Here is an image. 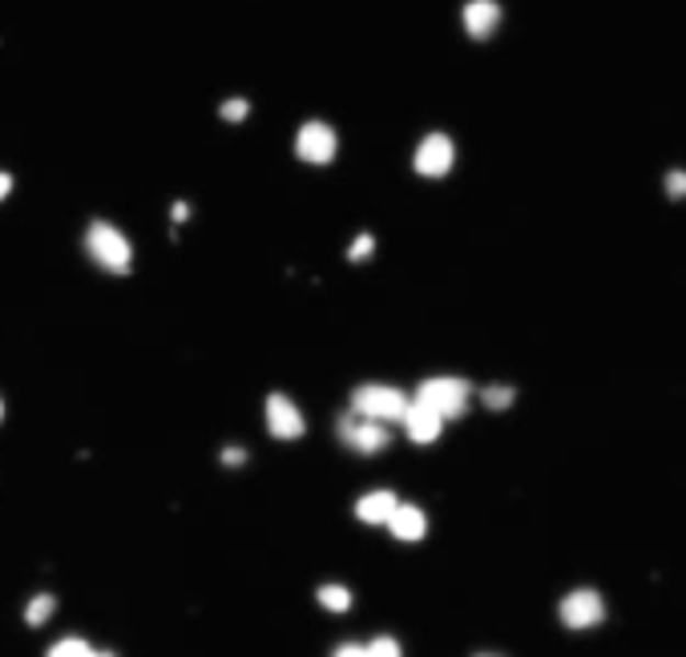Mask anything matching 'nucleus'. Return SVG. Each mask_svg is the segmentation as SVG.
Masks as SVG:
<instances>
[{
    "label": "nucleus",
    "mask_w": 686,
    "mask_h": 657,
    "mask_svg": "<svg viewBox=\"0 0 686 657\" xmlns=\"http://www.w3.org/2000/svg\"><path fill=\"white\" fill-rule=\"evenodd\" d=\"M81 250L86 259L98 267V271L113 274V279H125L134 274V242L125 235L122 226H113L110 218H89L86 235H81Z\"/></svg>",
    "instance_id": "obj_1"
},
{
    "label": "nucleus",
    "mask_w": 686,
    "mask_h": 657,
    "mask_svg": "<svg viewBox=\"0 0 686 657\" xmlns=\"http://www.w3.org/2000/svg\"><path fill=\"white\" fill-rule=\"evenodd\" d=\"M416 404H425L440 416V420H461L469 416V404H473V384L461 380V375H428L416 384Z\"/></svg>",
    "instance_id": "obj_2"
},
{
    "label": "nucleus",
    "mask_w": 686,
    "mask_h": 657,
    "mask_svg": "<svg viewBox=\"0 0 686 657\" xmlns=\"http://www.w3.org/2000/svg\"><path fill=\"white\" fill-rule=\"evenodd\" d=\"M558 621H562L565 633H594L610 621V605H606L601 589L577 585V589H570V593L558 601Z\"/></svg>",
    "instance_id": "obj_3"
},
{
    "label": "nucleus",
    "mask_w": 686,
    "mask_h": 657,
    "mask_svg": "<svg viewBox=\"0 0 686 657\" xmlns=\"http://www.w3.org/2000/svg\"><path fill=\"white\" fill-rule=\"evenodd\" d=\"M336 435L351 456H363V460L384 456L387 448H392V423L372 420V416H356L351 408L336 420Z\"/></svg>",
    "instance_id": "obj_4"
},
{
    "label": "nucleus",
    "mask_w": 686,
    "mask_h": 657,
    "mask_svg": "<svg viewBox=\"0 0 686 657\" xmlns=\"http://www.w3.org/2000/svg\"><path fill=\"white\" fill-rule=\"evenodd\" d=\"M408 404H412V396L396 384H360V387H351V399H348V408L356 411V416H372V420H384V423H400V416H404Z\"/></svg>",
    "instance_id": "obj_5"
},
{
    "label": "nucleus",
    "mask_w": 686,
    "mask_h": 657,
    "mask_svg": "<svg viewBox=\"0 0 686 657\" xmlns=\"http://www.w3.org/2000/svg\"><path fill=\"white\" fill-rule=\"evenodd\" d=\"M457 170V141L445 129H432L412 149V174L425 182H445Z\"/></svg>",
    "instance_id": "obj_6"
},
{
    "label": "nucleus",
    "mask_w": 686,
    "mask_h": 657,
    "mask_svg": "<svg viewBox=\"0 0 686 657\" xmlns=\"http://www.w3.org/2000/svg\"><path fill=\"white\" fill-rule=\"evenodd\" d=\"M291 154L303 161V166H331L339 158V129L324 117H307V122L295 129V141H291Z\"/></svg>",
    "instance_id": "obj_7"
},
{
    "label": "nucleus",
    "mask_w": 686,
    "mask_h": 657,
    "mask_svg": "<svg viewBox=\"0 0 686 657\" xmlns=\"http://www.w3.org/2000/svg\"><path fill=\"white\" fill-rule=\"evenodd\" d=\"M262 428L279 444H300L303 435H307V416H303V408L288 392H271V396L262 399Z\"/></svg>",
    "instance_id": "obj_8"
},
{
    "label": "nucleus",
    "mask_w": 686,
    "mask_h": 657,
    "mask_svg": "<svg viewBox=\"0 0 686 657\" xmlns=\"http://www.w3.org/2000/svg\"><path fill=\"white\" fill-rule=\"evenodd\" d=\"M505 25V4L501 0H464L461 4V29L469 41H493Z\"/></svg>",
    "instance_id": "obj_9"
},
{
    "label": "nucleus",
    "mask_w": 686,
    "mask_h": 657,
    "mask_svg": "<svg viewBox=\"0 0 686 657\" xmlns=\"http://www.w3.org/2000/svg\"><path fill=\"white\" fill-rule=\"evenodd\" d=\"M384 529L392 533V541L400 545H420L428 536V512L425 505H412V500H396L392 517L384 521Z\"/></svg>",
    "instance_id": "obj_10"
},
{
    "label": "nucleus",
    "mask_w": 686,
    "mask_h": 657,
    "mask_svg": "<svg viewBox=\"0 0 686 657\" xmlns=\"http://www.w3.org/2000/svg\"><path fill=\"white\" fill-rule=\"evenodd\" d=\"M400 428H404V435H408V444H416V448H432V444H440V435H445V420H440L432 408L416 404V399L404 408Z\"/></svg>",
    "instance_id": "obj_11"
},
{
    "label": "nucleus",
    "mask_w": 686,
    "mask_h": 657,
    "mask_svg": "<svg viewBox=\"0 0 686 657\" xmlns=\"http://www.w3.org/2000/svg\"><path fill=\"white\" fill-rule=\"evenodd\" d=\"M396 492L392 488H372V492H363L360 500H356V521L360 524H372V529H380V524L392 517V509H396Z\"/></svg>",
    "instance_id": "obj_12"
},
{
    "label": "nucleus",
    "mask_w": 686,
    "mask_h": 657,
    "mask_svg": "<svg viewBox=\"0 0 686 657\" xmlns=\"http://www.w3.org/2000/svg\"><path fill=\"white\" fill-rule=\"evenodd\" d=\"M315 605L324 609V613H331V618H344V613H351V605H356V593H351L348 585L324 581L315 589Z\"/></svg>",
    "instance_id": "obj_13"
},
{
    "label": "nucleus",
    "mask_w": 686,
    "mask_h": 657,
    "mask_svg": "<svg viewBox=\"0 0 686 657\" xmlns=\"http://www.w3.org/2000/svg\"><path fill=\"white\" fill-rule=\"evenodd\" d=\"M57 613V593H33L25 601V625L29 630H45Z\"/></svg>",
    "instance_id": "obj_14"
},
{
    "label": "nucleus",
    "mask_w": 686,
    "mask_h": 657,
    "mask_svg": "<svg viewBox=\"0 0 686 657\" xmlns=\"http://www.w3.org/2000/svg\"><path fill=\"white\" fill-rule=\"evenodd\" d=\"M481 404H485V411H509L513 404H517V387H513V384L481 387Z\"/></svg>",
    "instance_id": "obj_15"
},
{
    "label": "nucleus",
    "mask_w": 686,
    "mask_h": 657,
    "mask_svg": "<svg viewBox=\"0 0 686 657\" xmlns=\"http://www.w3.org/2000/svg\"><path fill=\"white\" fill-rule=\"evenodd\" d=\"M98 649L86 642V637H77V633H65L61 642L49 645V657H93Z\"/></svg>",
    "instance_id": "obj_16"
},
{
    "label": "nucleus",
    "mask_w": 686,
    "mask_h": 657,
    "mask_svg": "<svg viewBox=\"0 0 686 657\" xmlns=\"http://www.w3.org/2000/svg\"><path fill=\"white\" fill-rule=\"evenodd\" d=\"M247 117H250V98H226V101H218V122L243 125Z\"/></svg>",
    "instance_id": "obj_17"
},
{
    "label": "nucleus",
    "mask_w": 686,
    "mask_h": 657,
    "mask_svg": "<svg viewBox=\"0 0 686 657\" xmlns=\"http://www.w3.org/2000/svg\"><path fill=\"white\" fill-rule=\"evenodd\" d=\"M363 654L368 657H400L404 654V645H400L392 633H380V637H372V642H363Z\"/></svg>",
    "instance_id": "obj_18"
},
{
    "label": "nucleus",
    "mask_w": 686,
    "mask_h": 657,
    "mask_svg": "<svg viewBox=\"0 0 686 657\" xmlns=\"http://www.w3.org/2000/svg\"><path fill=\"white\" fill-rule=\"evenodd\" d=\"M218 464H223V468H230V472L247 468V464H250L247 444H223V448H218Z\"/></svg>",
    "instance_id": "obj_19"
},
{
    "label": "nucleus",
    "mask_w": 686,
    "mask_h": 657,
    "mask_svg": "<svg viewBox=\"0 0 686 657\" xmlns=\"http://www.w3.org/2000/svg\"><path fill=\"white\" fill-rule=\"evenodd\" d=\"M662 194H666V202H686V170H666L662 174Z\"/></svg>",
    "instance_id": "obj_20"
},
{
    "label": "nucleus",
    "mask_w": 686,
    "mask_h": 657,
    "mask_svg": "<svg viewBox=\"0 0 686 657\" xmlns=\"http://www.w3.org/2000/svg\"><path fill=\"white\" fill-rule=\"evenodd\" d=\"M372 254H375V235H368V230L348 242V262H368Z\"/></svg>",
    "instance_id": "obj_21"
},
{
    "label": "nucleus",
    "mask_w": 686,
    "mask_h": 657,
    "mask_svg": "<svg viewBox=\"0 0 686 657\" xmlns=\"http://www.w3.org/2000/svg\"><path fill=\"white\" fill-rule=\"evenodd\" d=\"M170 223H175V226H187L190 223V202H175V206H170Z\"/></svg>",
    "instance_id": "obj_22"
},
{
    "label": "nucleus",
    "mask_w": 686,
    "mask_h": 657,
    "mask_svg": "<svg viewBox=\"0 0 686 657\" xmlns=\"http://www.w3.org/2000/svg\"><path fill=\"white\" fill-rule=\"evenodd\" d=\"M331 654L336 657H363V642H344V645H336Z\"/></svg>",
    "instance_id": "obj_23"
},
{
    "label": "nucleus",
    "mask_w": 686,
    "mask_h": 657,
    "mask_svg": "<svg viewBox=\"0 0 686 657\" xmlns=\"http://www.w3.org/2000/svg\"><path fill=\"white\" fill-rule=\"evenodd\" d=\"M13 174H9V170H0V202H9V194H13Z\"/></svg>",
    "instance_id": "obj_24"
},
{
    "label": "nucleus",
    "mask_w": 686,
    "mask_h": 657,
    "mask_svg": "<svg viewBox=\"0 0 686 657\" xmlns=\"http://www.w3.org/2000/svg\"><path fill=\"white\" fill-rule=\"evenodd\" d=\"M0 423H4V396H0Z\"/></svg>",
    "instance_id": "obj_25"
}]
</instances>
